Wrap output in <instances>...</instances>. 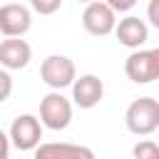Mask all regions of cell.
<instances>
[{
	"label": "cell",
	"mask_w": 159,
	"mask_h": 159,
	"mask_svg": "<svg viewBox=\"0 0 159 159\" xmlns=\"http://www.w3.org/2000/svg\"><path fill=\"white\" fill-rule=\"evenodd\" d=\"M40 122H42V127L55 129V132L67 129L72 122V102L60 89L45 94L40 102Z\"/></svg>",
	"instance_id": "obj_2"
},
{
	"label": "cell",
	"mask_w": 159,
	"mask_h": 159,
	"mask_svg": "<svg viewBox=\"0 0 159 159\" xmlns=\"http://www.w3.org/2000/svg\"><path fill=\"white\" fill-rule=\"evenodd\" d=\"M127 129L137 137H149L159 127V102L154 97H139L134 99L124 112Z\"/></svg>",
	"instance_id": "obj_1"
},
{
	"label": "cell",
	"mask_w": 159,
	"mask_h": 159,
	"mask_svg": "<svg viewBox=\"0 0 159 159\" xmlns=\"http://www.w3.org/2000/svg\"><path fill=\"white\" fill-rule=\"evenodd\" d=\"M72 99L80 109H92L104 97V82L97 75H82L72 80Z\"/></svg>",
	"instance_id": "obj_8"
},
{
	"label": "cell",
	"mask_w": 159,
	"mask_h": 159,
	"mask_svg": "<svg viewBox=\"0 0 159 159\" xmlns=\"http://www.w3.org/2000/svg\"><path fill=\"white\" fill-rule=\"evenodd\" d=\"M32 25V12L20 2L0 5V35L5 37H22Z\"/></svg>",
	"instance_id": "obj_7"
},
{
	"label": "cell",
	"mask_w": 159,
	"mask_h": 159,
	"mask_svg": "<svg viewBox=\"0 0 159 159\" xmlns=\"http://www.w3.org/2000/svg\"><path fill=\"white\" fill-rule=\"evenodd\" d=\"M132 154H134V159H157L159 157V147L152 139H142L139 144H134Z\"/></svg>",
	"instance_id": "obj_12"
},
{
	"label": "cell",
	"mask_w": 159,
	"mask_h": 159,
	"mask_svg": "<svg viewBox=\"0 0 159 159\" xmlns=\"http://www.w3.org/2000/svg\"><path fill=\"white\" fill-rule=\"evenodd\" d=\"M40 157H62V159H77V157H84V159H92L94 152L87 149V147H80V144H37L32 149Z\"/></svg>",
	"instance_id": "obj_11"
},
{
	"label": "cell",
	"mask_w": 159,
	"mask_h": 159,
	"mask_svg": "<svg viewBox=\"0 0 159 159\" xmlns=\"http://www.w3.org/2000/svg\"><path fill=\"white\" fill-rule=\"evenodd\" d=\"M32 60V47L20 37L0 40V65L5 70H22Z\"/></svg>",
	"instance_id": "obj_10"
},
{
	"label": "cell",
	"mask_w": 159,
	"mask_h": 159,
	"mask_svg": "<svg viewBox=\"0 0 159 159\" xmlns=\"http://www.w3.org/2000/svg\"><path fill=\"white\" fill-rule=\"evenodd\" d=\"M12 94V77L5 67H0V102H5Z\"/></svg>",
	"instance_id": "obj_14"
},
{
	"label": "cell",
	"mask_w": 159,
	"mask_h": 159,
	"mask_svg": "<svg viewBox=\"0 0 159 159\" xmlns=\"http://www.w3.org/2000/svg\"><path fill=\"white\" fill-rule=\"evenodd\" d=\"M84 12H82V25L89 35L94 37H104L114 30L117 25V12L104 2V0H89L84 2Z\"/></svg>",
	"instance_id": "obj_5"
},
{
	"label": "cell",
	"mask_w": 159,
	"mask_h": 159,
	"mask_svg": "<svg viewBox=\"0 0 159 159\" xmlns=\"http://www.w3.org/2000/svg\"><path fill=\"white\" fill-rule=\"evenodd\" d=\"M7 154H10V137L0 129V159H7Z\"/></svg>",
	"instance_id": "obj_16"
},
{
	"label": "cell",
	"mask_w": 159,
	"mask_h": 159,
	"mask_svg": "<svg viewBox=\"0 0 159 159\" xmlns=\"http://www.w3.org/2000/svg\"><path fill=\"white\" fill-rule=\"evenodd\" d=\"M124 75L134 84H149L159 77V50H142L137 47L124 60Z\"/></svg>",
	"instance_id": "obj_3"
},
{
	"label": "cell",
	"mask_w": 159,
	"mask_h": 159,
	"mask_svg": "<svg viewBox=\"0 0 159 159\" xmlns=\"http://www.w3.org/2000/svg\"><path fill=\"white\" fill-rule=\"evenodd\" d=\"M30 5L40 15H52V12H57L62 7V0H30Z\"/></svg>",
	"instance_id": "obj_13"
},
{
	"label": "cell",
	"mask_w": 159,
	"mask_h": 159,
	"mask_svg": "<svg viewBox=\"0 0 159 159\" xmlns=\"http://www.w3.org/2000/svg\"><path fill=\"white\" fill-rule=\"evenodd\" d=\"M112 32L117 35V40H119L124 47H132V50L142 47V45L149 40V27H147V22L139 20L137 15H127L124 20H119Z\"/></svg>",
	"instance_id": "obj_9"
},
{
	"label": "cell",
	"mask_w": 159,
	"mask_h": 159,
	"mask_svg": "<svg viewBox=\"0 0 159 159\" xmlns=\"http://www.w3.org/2000/svg\"><path fill=\"white\" fill-rule=\"evenodd\" d=\"M10 144L20 152H32L42 139V122L35 114H20L10 124Z\"/></svg>",
	"instance_id": "obj_4"
},
{
	"label": "cell",
	"mask_w": 159,
	"mask_h": 159,
	"mask_svg": "<svg viewBox=\"0 0 159 159\" xmlns=\"http://www.w3.org/2000/svg\"><path fill=\"white\" fill-rule=\"evenodd\" d=\"M40 77L47 87L52 89H65L72 84V80L77 77V70H75V62L65 55H50L45 57V62L40 65Z\"/></svg>",
	"instance_id": "obj_6"
},
{
	"label": "cell",
	"mask_w": 159,
	"mask_h": 159,
	"mask_svg": "<svg viewBox=\"0 0 159 159\" xmlns=\"http://www.w3.org/2000/svg\"><path fill=\"white\" fill-rule=\"evenodd\" d=\"M80 2H89V0H80Z\"/></svg>",
	"instance_id": "obj_18"
},
{
	"label": "cell",
	"mask_w": 159,
	"mask_h": 159,
	"mask_svg": "<svg viewBox=\"0 0 159 159\" xmlns=\"http://www.w3.org/2000/svg\"><path fill=\"white\" fill-rule=\"evenodd\" d=\"M157 5H159V0H152V2H149V22H152L154 27H159V15H157Z\"/></svg>",
	"instance_id": "obj_17"
},
{
	"label": "cell",
	"mask_w": 159,
	"mask_h": 159,
	"mask_svg": "<svg viewBox=\"0 0 159 159\" xmlns=\"http://www.w3.org/2000/svg\"><path fill=\"white\" fill-rule=\"evenodd\" d=\"M104 2H107L114 12H129V10H132L139 0H104Z\"/></svg>",
	"instance_id": "obj_15"
}]
</instances>
